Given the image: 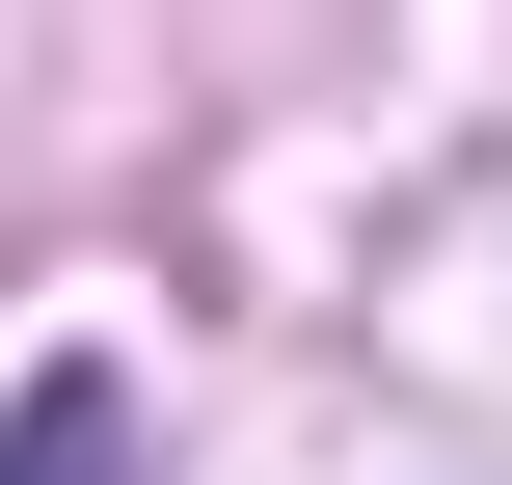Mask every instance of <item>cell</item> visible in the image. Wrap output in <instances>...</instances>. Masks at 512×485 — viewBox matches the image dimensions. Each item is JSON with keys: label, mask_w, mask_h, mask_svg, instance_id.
Segmentation results:
<instances>
[{"label": "cell", "mask_w": 512, "mask_h": 485, "mask_svg": "<svg viewBox=\"0 0 512 485\" xmlns=\"http://www.w3.org/2000/svg\"><path fill=\"white\" fill-rule=\"evenodd\" d=\"M0 485H135V378H108V351H54V378L0 405Z\"/></svg>", "instance_id": "6da1fadb"}]
</instances>
